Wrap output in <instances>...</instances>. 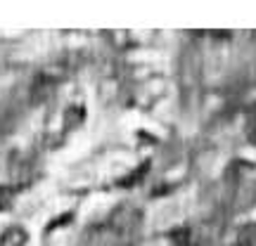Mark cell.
<instances>
[{
  "instance_id": "1",
  "label": "cell",
  "mask_w": 256,
  "mask_h": 246,
  "mask_svg": "<svg viewBox=\"0 0 256 246\" xmlns=\"http://www.w3.org/2000/svg\"><path fill=\"white\" fill-rule=\"evenodd\" d=\"M26 242V232L19 228H12L2 235V246H24Z\"/></svg>"
},
{
  "instance_id": "2",
  "label": "cell",
  "mask_w": 256,
  "mask_h": 246,
  "mask_svg": "<svg viewBox=\"0 0 256 246\" xmlns=\"http://www.w3.org/2000/svg\"><path fill=\"white\" fill-rule=\"evenodd\" d=\"M8 204H10V192L5 187H0V211L8 209Z\"/></svg>"
}]
</instances>
